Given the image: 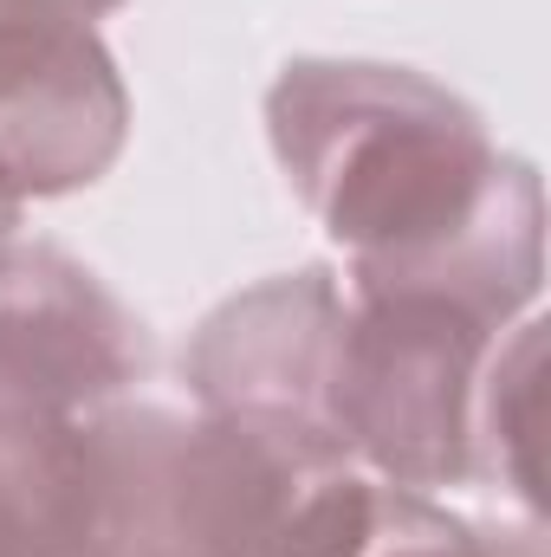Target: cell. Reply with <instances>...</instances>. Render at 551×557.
I'll use <instances>...</instances> for the list:
<instances>
[{
  "instance_id": "cell-1",
  "label": "cell",
  "mask_w": 551,
  "mask_h": 557,
  "mask_svg": "<svg viewBox=\"0 0 551 557\" xmlns=\"http://www.w3.org/2000/svg\"><path fill=\"white\" fill-rule=\"evenodd\" d=\"M267 143L351 273L454 240L513 162L461 91L383 59H292L267 85Z\"/></svg>"
},
{
  "instance_id": "cell-2",
  "label": "cell",
  "mask_w": 551,
  "mask_h": 557,
  "mask_svg": "<svg viewBox=\"0 0 551 557\" xmlns=\"http://www.w3.org/2000/svg\"><path fill=\"white\" fill-rule=\"evenodd\" d=\"M105 557H292L357 467L325 441L111 403L78 421Z\"/></svg>"
},
{
  "instance_id": "cell-3",
  "label": "cell",
  "mask_w": 551,
  "mask_h": 557,
  "mask_svg": "<svg viewBox=\"0 0 551 557\" xmlns=\"http://www.w3.org/2000/svg\"><path fill=\"white\" fill-rule=\"evenodd\" d=\"M338 441L390 486H480V403L500 337L519 324L467 292L421 278L344 285Z\"/></svg>"
},
{
  "instance_id": "cell-4",
  "label": "cell",
  "mask_w": 551,
  "mask_h": 557,
  "mask_svg": "<svg viewBox=\"0 0 551 557\" xmlns=\"http://www.w3.org/2000/svg\"><path fill=\"white\" fill-rule=\"evenodd\" d=\"M344 318H351V298L331 267H298L221 298L182 350L195 409L298 434V441H325L344 454L338 441Z\"/></svg>"
},
{
  "instance_id": "cell-5",
  "label": "cell",
  "mask_w": 551,
  "mask_h": 557,
  "mask_svg": "<svg viewBox=\"0 0 551 557\" xmlns=\"http://www.w3.org/2000/svg\"><path fill=\"white\" fill-rule=\"evenodd\" d=\"M149 376L143 318L65 247L0 253V421L65 428L131 403Z\"/></svg>"
},
{
  "instance_id": "cell-6",
  "label": "cell",
  "mask_w": 551,
  "mask_h": 557,
  "mask_svg": "<svg viewBox=\"0 0 551 557\" xmlns=\"http://www.w3.org/2000/svg\"><path fill=\"white\" fill-rule=\"evenodd\" d=\"M131 137V91L111 46L52 7L0 0V175L20 201L111 175Z\"/></svg>"
},
{
  "instance_id": "cell-7",
  "label": "cell",
  "mask_w": 551,
  "mask_h": 557,
  "mask_svg": "<svg viewBox=\"0 0 551 557\" xmlns=\"http://www.w3.org/2000/svg\"><path fill=\"white\" fill-rule=\"evenodd\" d=\"M105 552L91 532V486L78 421L33 428L0 421V557H85Z\"/></svg>"
},
{
  "instance_id": "cell-8",
  "label": "cell",
  "mask_w": 551,
  "mask_h": 557,
  "mask_svg": "<svg viewBox=\"0 0 551 557\" xmlns=\"http://www.w3.org/2000/svg\"><path fill=\"white\" fill-rule=\"evenodd\" d=\"M292 557H487V532L448 512L434 493L351 467Z\"/></svg>"
},
{
  "instance_id": "cell-9",
  "label": "cell",
  "mask_w": 551,
  "mask_h": 557,
  "mask_svg": "<svg viewBox=\"0 0 551 557\" xmlns=\"http://www.w3.org/2000/svg\"><path fill=\"white\" fill-rule=\"evenodd\" d=\"M539 350L546 324L526 311L487 370V403H480V486L500 480L526 512H539V460H532V421H539Z\"/></svg>"
},
{
  "instance_id": "cell-10",
  "label": "cell",
  "mask_w": 551,
  "mask_h": 557,
  "mask_svg": "<svg viewBox=\"0 0 551 557\" xmlns=\"http://www.w3.org/2000/svg\"><path fill=\"white\" fill-rule=\"evenodd\" d=\"M487 557H546L539 525H519V532H487Z\"/></svg>"
},
{
  "instance_id": "cell-11",
  "label": "cell",
  "mask_w": 551,
  "mask_h": 557,
  "mask_svg": "<svg viewBox=\"0 0 551 557\" xmlns=\"http://www.w3.org/2000/svg\"><path fill=\"white\" fill-rule=\"evenodd\" d=\"M20 214H26V201H20V188H13V182L0 175V253H7L13 240H20Z\"/></svg>"
},
{
  "instance_id": "cell-12",
  "label": "cell",
  "mask_w": 551,
  "mask_h": 557,
  "mask_svg": "<svg viewBox=\"0 0 551 557\" xmlns=\"http://www.w3.org/2000/svg\"><path fill=\"white\" fill-rule=\"evenodd\" d=\"M33 7H52V13H65V20H98V13H111V7H124V0H33Z\"/></svg>"
}]
</instances>
